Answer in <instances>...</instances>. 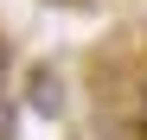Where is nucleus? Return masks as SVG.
I'll use <instances>...</instances> for the list:
<instances>
[{"instance_id": "obj_1", "label": "nucleus", "mask_w": 147, "mask_h": 140, "mask_svg": "<svg viewBox=\"0 0 147 140\" xmlns=\"http://www.w3.org/2000/svg\"><path fill=\"white\" fill-rule=\"evenodd\" d=\"M19 102H26V115H38V121H64L70 115V83H64V64L38 57L26 70V83H19Z\"/></svg>"}, {"instance_id": "obj_2", "label": "nucleus", "mask_w": 147, "mask_h": 140, "mask_svg": "<svg viewBox=\"0 0 147 140\" xmlns=\"http://www.w3.org/2000/svg\"><path fill=\"white\" fill-rule=\"evenodd\" d=\"M7 77H13V51H7V38H0V102H7Z\"/></svg>"}, {"instance_id": "obj_3", "label": "nucleus", "mask_w": 147, "mask_h": 140, "mask_svg": "<svg viewBox=\"0 0 147 140\" xmlns=\"http://www.w3.org/2000/svg\"><path fill=\"white\" fill-rule=\"evenodd\" d=\"M141 32H147V26H141Z\"/></svg>"}]
</instances>
